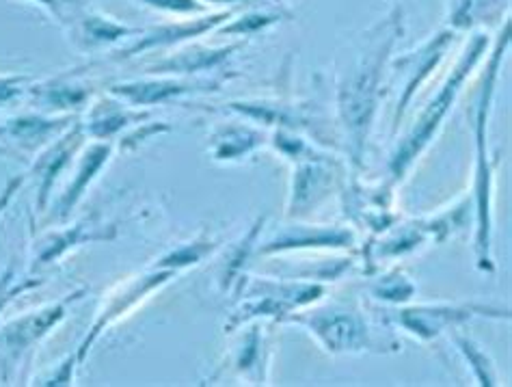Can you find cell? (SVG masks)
<instances>
[{"instance_id": "cell-26", "label": "cell", "mask_w": 512, "mask_h": 387, "mask_svg": "<svg viewBox=\"0 0 512 387\" xmlns=\"http://www.w3.org/2000/svg\"><path fill=\"white\" fill-rule=\"evenodd\" d=\"M234 48H221V50H201V52H191V55H178L175 59H167L163 63H158L154 72H199L206 70L210 65H217L221 59L227 57V52H232Z\"/></svg>"}, {"instance_id": "cell-9", "label": "cell", "mask_w": 512, "mask_h": 387, "mask_svg": "<svg viewBox=\"0 0 512 387\" xmlns=\"http://www.w3.org/2000/svg\"><path fill=\"white\" fill-rule=\"evenodd\" d=\"M294 173H292V193L288 204V217L303 219L309 212H314L338 184V163L329 160L327 156L316 154L314 148H309L299 158H294Z\"/></svg>"}, {"instance_id": "cell-33", "label": "cell", "mask_w": 512, "mask_h": 387, "mask_svg": "<svg viewBox=\"0 0 512 387\" xmlns=\"http://www.w3.org/2000/svg\"><path fill=\"white\" fill-rule=\"evenodd\" d=\"M26 80H29L26 76H0V104H7L13 98H18Z\"/></svg>"}, {"instance_id": "cell-19", "label": "cell", "mask_w": 512, "mask_h": 387, "mask_svg": "<svg viewBox=\"0 0 512 387\" xmlns=\"http://www.w3.org/2000/svg\"><path fill=\"white\" fill-rule=\"evenodd\" d=\"M229 13H217V16H210V18H201V20H193V22H178V24H169V26H160V29L152 31V33H143L141 42H137L134 46L126 48L124 52H119V57H130L134 52H143V50H150V48H158V46H171V44H178L182 39L188 37H197L201 33L210 31L212 26H217L219 22H223Z\"/></svg>"}, {"instance_id": "cell-13", "label": "cell", "mask_w": 512, "mask_h": 387, "mask_svg": "<svg viewBox=\"0 0 512 387\" xmlns=\"http://www.w3.org/2000/svg\"><path fill=\"white\" fill-rule=\"evenodd\" d=\"M115 238V228L113 225H104L98 223L96 215L87 217L83 221H78L70 228H63L59 232L48 234L42 243L35 249V266L50 264L59 258H63L67 251H72L78 245H87V243H96V240H113Z\"/></svg>"}, {"instance_id": "cell-21", "label": "cell", "mask_w": 512, "mask_h": 387, "mask_svg": "<svg viewBox=\"0 0 512 387\" xmlns=\"http://www.w3.org/2000/svg\"><path fill=\"white\" fill-rule=\"evenodd\" d=\"M264 137L247 126H227L212 137V156L217 160H236L258 150Z\"/></svg>"}, {"instance_id": "cell-28", "label": "cell", "mask_w": 512, "mask_h": 387, "mask_svg": "<svg viewBox=\"0 0 512 387\" xmlns=\"http://www.w3.org/2000/svg\"><path fill=\"white\" fill-rule=\"evenodd\" d=\"M39 284H42V279L20 277L16 260H11L7 264V269L3 271V275H0V314H3V310L7 308V305L16 297H20L22 292L31 290V288H37Z\"/></svg>"}, {"instance_id": "cell-14", "label": "cell", "mask_w": 512, "mask_h": 387, "mask_svg": "<svg viewBox=\"0 0 512 387\" xmlns=\"http://www.w3.org/2000/svg\"><path fill=\"white\" fill-rule=\"evenodd\" d=\"M452 39H454L452 31H441L439 35H435L433 39H430L426 46H422L420 50L413 52L411 57L400 59L396 63L398 68H409V72H411L409 78H407V83H404L402 96H400V102H398L396 126H398V122L402 119L404 111L409 109V102L415 96V91L420 89V85L428 78V74L437 68L439 61L443 59V55H446V50L452 44Z\"/></svg>"}, {"instance_id": "cell-25", "label": "cell", "mask_w": 512, "mask_h": 387, "mask_svg": "<svg viewBox=\"0 0 512 387\" xmlns=\"http://www.w3.org/2000/svg\"><path fill=\"white\" fill-rule=\"evenodd\" d=\"M415 292V284L402 271H387L370 282V295L387 303H407Z\"/></svg>"}, {"instance_id": "cell-35", "label": "cell", "mask_w": 512, "mask_h": 387, "mask_svg": "<svg viewBox=\"0 0 512 387\" xmlns=\"http://www.w3.org/2000/svg\"><path fill=\"white\" fill-rule=\"evenodd\" d=\"M24 176H13L7 184H5V189L0 191V217L5 215V210L9 208V204H11V199L16 197V193L22 189V184H24Z\"/></svg>"}, {"instance_id": "cell-22", "label": "cell", "mask_w": 512, "mask_h": 387, "mask_svg": "<svg viewBox=\"0 0 512 387\" xmlns=\"http://www.w3.org/2000/svg\"><path fill=\"white\" fill-rule=\"evenodd\" d=\"M76 33L80 42H83L87 48H91V46L119 42V39L139 31L128 29L124 24H117L111 18L100 16V13H83V16L76 18Z\"/></svg>"}, {"instance_id": "cell-10", "label": "cell", "mask_w": 512, "mask_h": 387, "mask_svg": "<svg viewBox=\"0 0 512 387\" xmlns=\"http://www.w3.org/2000/svg\"><path fill=\"white\" fill-rule=\"evenodd\" d=\"M344 212L361 228L379 236L398 221L394 212V184L363 186L357 180L344 191Z\"/></svg>"}, {"instance_id": "cell-34", "label": "cell", "mask_w": 512, "mask_h": 387, "mask_svg": "<svg viewBox=\"0 0 512 387\" xmlns=\"http://www.w3.org/2000/svg\"><path fill=\"white\" fill-rule=\"evenodd\" d=\"M78 366V359L74 357H67L65 362L59 366V370L55 375H50L42 385H70L74 379V368Z\"/></svg>"}, {"instance_id": "cell-15", "label": "cell", "mask_w": 512, "mask_h": 387, "mask_svg": "<svg viewBox=\"0 0 512 387\" xmlns=\"http://www.w3.org/2000/svg\"><path fill=\"white\" fill-rule=\"evenodd\" d=\"M428 238H433L426 228L424 219L422 221H411V223H402L398 221L376 236L372 245L366 249V260L368 262H379V260H394L402 258L407 253H413L415 249H420Z\"/></svg>"}, {"instance_id": "cell-16", "label": "cell", "mask_w": 512, "mask_h": 387, "mask_svg": "<svg viewBox=\"0 0 512 387\" xmlns=\"http://www.w3.org/2000/svg\"><path fill=\"white\" fill-rule=\"evenodd\" d=\"M72 117H42V115H24L9 119L0 135L11 139L13 143L22 145V148H42V145L52 143V139L61 137L70 126Z\"/></svg>"}, {"instance_id": "cell-17", "label": "cell", "mask_w": 512, "mask_h": 387, "mask_svg": "<svg viewBox=\"0 0 512 387\" xmlns=\"http://www.w3.org/2000/svg\"><path fill=\"white\" fill-rule=\"evenodd\" d=\"M113 156V145L111 143H93L91 148L83 154V160H80L76 176L72 178V182L67 184L65 193L61 195L59 204H57V217L65 219L70 215L72 208L83 199V195L87 193V189L91 186V182L96 180L98 173L109 165V160Z\"/></svg>"}, {"instance_id": "cell-7", "label": "cell", "mask_w": 512, "mask_h": 387, "mask_svg": "<svg viewBox=\"0 0 512 387\" xmlns=\"http://www.w3.org/2000/svg\"><path fill=\"white\" fill-rule=\"evenodd\" d=\"M325 295L322 284H286V282H268V279H255L253 288L247 295V301L229 320L227 329L251 323L255 318H277L286 320L292 312L307 308Z\"/></svg>"}, {"instance_id": "cell-2", "label": "cell", "mask_w": 512, "mask_h": 387, "mask_svg": "<svg viewBox=\"0 0 512 387\" xmlns=\"http://www.w3.org/2000/svg\"><path fill=\"white\" fill-rule=\"evenodd\" d=\"M487 44H489L487 35H474V39H471L469 46L463 52V57L458 59L452 74L448 76L446 85L437 91L433 102H430L422 111V115L417 117V122L409 130V135L402 139V143L394 150L392 158H389L387 182H392L396 186L407 178V173L415 165V160L424 154L430 141L437 137L443 119H446V115L450 113L452 104L456 102L458 93H461L467 76L476 70L480 57L484 55V50H487Z\"/></svg>"}, {"instance_id": "cell-30", "label": "cell", "mask_w": 512, "mask_h": 387, "mask_svg": "<svg viewBox=\"0 0 512 387\" xmlns=\"http://www.w3.org/2000/svg\"><path fill=\"white\" fill-rule=\"evenodd\" d=\"M271 22H275V16H266V13H253V16H245L236 22H232L223 29V33H251V31H258L264 29Z\"/></svg>"}, {"instance_id": "cell-31", "label": "cell", "mask_w": 512, "mask_h": 387, "mask_svg": "<svg viewBox=\"0 0 512 387\" xmlns=\"http://www.w3.org/2000/svg\"><path fill=\"white\" fill-rule=\"evenodd\" d=\"M141 3L163 9V11H173V13H199L206 11V5L197 3V0H141Z\"/></svg>"}, {"instance_id": "cell-27", "label": "cell", "mask_w": 512, "mask_h": 387, "mask_svg": "<svg viewBox=\"0 0 512 387\" xmlns=\"http://www.w3.org/2000/svg\"><path fill=\"white\" fill-rule=\"evenodd\" d=\"M212 249H214V245L210 243V240H195V243H191V245H182L175 251L167 253V256L158 260L156 266H163V269H171L175 273H180L182 269H186V266L199 264Z\"/></svg>"}, {"instance_id": "cell-32", "label": "cell", "mask_w": 512, "mask_h": 387, "mask_svg": "<svg viewBox=\"0 0 512 387\" xmlns=\"http://www.w3.org/2000/svg\"><path fill=\"white\" fill-rule=\"evenodd\" d=\"M35 3H39L42 7H46L52 16H55L57 20H65L67 16L74 18V11L80 9L78 0H35Z\"/></svg>"}, {"instance_id": "cell-18", "label": "cell", "mask_w": 512, "mask_h": 387, "mask_svg": "<svg viewBox=\"0 0 512 387\" xmlns=\"http://www.w3.org/2000/svg\"><path fill=\"white\" fill-rule=\"evenodd\" d=\"M193 83H184V80L173 78H160V80H134V83L115 85L113 93L117 98L126 100L134 106H147V104H160L167 102L180 93L193 91Z\"/></svg>"}, {"instance_id": "cell-11", "label": "cell", "mask_w": 512, "mask_h": 387, "mask_svg": "<svg viewBox=\"0 0 512 387\" xmlns=\"http://www.w3.org/2000/svg\"><path fill=\"white\" fill-rule=\"evenodd\" d=\"M355 245V232L340 225H288L273 240L260 247L262 256L301 249H348Z\"/></svg>"}, {"instance_id": "cell-6", "label": "cell", "mask_w": 512, "mask_h": 387, "mask_svg": "<svg viewBox=\"0 0 512 387\" xmlns=\"http://www.w3.org/2000/svg\"><path fill=\"white\" fill-rule=\"evenodd\" d=\"M484 316V318H510L508 310H497L491 305H478V303H422V305H409L392 312V323L404 329L411 336L422 342H433L441 333L450 329H458L467 320Z\"/></svg>"}, {"instance_id": "cell-29", "label": "cell", "mask_w": 512, "mask_h": 387, "mask_svg": "<svg viewBox=\"0 0 512 387\" xmlns=\"http://www.w3.org/2000/svg\"><path fill=\"white\" fill-rule=\"evenodd\" d=\"M89 96L85 87L78 85H50V89H39L37 100L46 106H55V109H74L80 106Z\"/></svg>"}, {"instance_id": "cell-20", "label": "cell", "mask_w": 512, "mask_h": 387, "mask_svg": "<svg viewBox=\"0 0 512 387\" xmlns=\"http://www.w3.org/2000/svg\"><path fill=\"white\" fill-rule=\"evenodd\" d=\"M145 117H147V113H134L124 104L113 102V100H102L100 104L93 106L89 117L85 119L83 128L87 132V137L102 141V139H109V137L117 135V132L121 128H126L128 124L141 122V119H145Z\"/></svg>"}, {"instance_id": "cell-5", "label": "cell", "mask_w": 512, "mask_h": 387, "mask_svg": "<svg viewBox=\"0 0 512 387\" xmlns=\"http://www.w3.org/2000/svg\"><path fill=\"white\" fill-rule=\"evenodd\" d=\"M286 323L305 327L329 353H361L366 349L379 351L376 346H381V351H392L385 342H379L368 323L366 312L357 305L333 303L327 308H314L301 314L292 312Z\"/></svg>"}, {"instance_id": "cell-12", "label": "cell", "mask_w": 512, "mask_h": 387, "mask_svg": "<svg viewBox=\"0 0 512 387\" xmlns=\"http://www.w3.org/2000/svg\"><path fill=\"white\" fill-rule=\"evenodd\" d=\"M87 137V132L83 124H78L72 130H65L61 137H57L52 143H48V148L39 154L33 165V173L37 176V210L44 212L52 184L57 182L61 176V171L70 165L72 156L80 148V143Z\"/></svg>"}, {"instance_id": "cell-3", "label": "cell", "mask_w": 512, "mask_h": 387, "mask_svg": "<svg viewBox=\"0 0 512 387\" xmlns=\"http://www.w3.org/2000/svg\"><path fill=\"white\" fill-rule=\"evenodd\" d=\"M392 42L394 33H389L385 42L376 46L372 55H366L359 70L350 74L340 89L338 109L348 139L346 145L350 163H353L355 171H359L363 165V152H366L372 119L376 113V100H379V78L385 61L383 52L392 48Z\"/></svg>"}, {"instance_id": "cell-23", "label": "cell", "mask_w": 512, "mask_h": 387, "mask_svg": "<svg viewBox=\"0 0 512 387\" xmlns=\"http://www.w3.org/2000/svg\"><path fill=\"white\" fill-rule=\"evenodd\" d=\"M264 349H266V340H264L262 327L251 325L236 351L234 364H236L240 375L249 377L251 381H264V377L260 375V366H266Z\"/></svg>"}, {"instance_id": "cell-24", "label": "cell", "mask_w": 512, "mask_h": 387, "mask_svg": "<svg viewBox=\"0 0 512 387\" xmlns=\"http://www.w3.org/2000/svg\"><path fill=\"white\" fill-rule=\"evenodd\" d=\"M452 342H454V346L458 349V353L465 357L467 366L471 368V372H474V377L478 379L480 385H489V387L497 385L500 377H497L491 357L484 353V349L476 340H471L469 336H465V333L454 329Z\"/></svg>"}, {"instance_id": "cell-4", "label": "cell", "mask_w": 512, "mask_h": 387, "mask_svg": "<svg viewBox=\"0 0 512 387\" xmlns=\"http://www.w3.org/2000/svg\"><path fill=\"white\" fill-rule=\"evenodd\" d=\"M83 295L85 290H76L72 295L42 305V308L13 318L0 327V383L9 385L16 379L20 368L31 364L37 346L44 342L52 329H57L72 303Z\"/></svg>"}, {"instance_id": "cell-8", "label": "cell", "mask_w": 512, "mask_h": 387, "mask_svg": "<svg viewBox=\"0 0 512 387\" xmlns=\"http://www.w3.org/2000/svg\"><path fill=\"white\" fill-rule=\"evenodd\" d=\"M175 275H178V273L154 264L150 271L132 277L130 282H126L124 286H119L115 292H111L109 299H106V303H104V308L98 312L96 323L91 325L87 338L83 340V344L78 346V353H76L78 366L85 362V357L89 355L91 346L98 342V338L102 336L104 329H109L113 323H117L121 316H126L128 312L137 308L141 301H145L147 297L154 295L156 290H160L165 284H169Z\"/></svg>"}, {"instance_id": "cell-1", "label": "cell", "mask_w": 512, "mask_h": 387, "mask_svg": "<svg viewBox=\"0 0 512 387\" xmlns=\"http://www.w3.org/2000/svg\"><path fill=\"white\" fill-rule=\"evenodd\" d=\"M508 29L510 22L504 26V35L500 42L493 48L491 59L487 65V74L482 78V89L476 104L474 113V139H476V165H474V189H471V206H474V249H476V264L480 271L495 273V262L491 256V234H493V167L489 158V143H487V132H489V117L493 109V96H495V85H497V72H500V65L504 59V52L508 46Z\"/></svg>"}]
</instances>
